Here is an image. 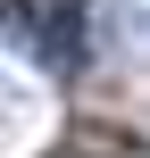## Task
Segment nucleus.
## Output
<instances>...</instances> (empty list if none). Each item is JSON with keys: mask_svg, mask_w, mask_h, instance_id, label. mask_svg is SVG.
<instances>
[{"mask_svg": "<svg viewBox=\"0 0 150 158\" xmlns=\"http://www.w3.org/2000/svg\"><path fill=\"white\" fill-rule=\"evenodd\" d=\"M33 58L50 75H84L92 67V8L84 0H50L42 8V33H33Z\"/></svg>", "mask_w": 150, "mask_h": 158, "instance_id": "f257e3e1", "label": "nucleus"}]
</instances>
